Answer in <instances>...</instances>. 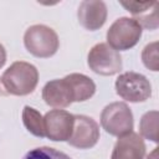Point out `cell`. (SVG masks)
<instances>
[{"label":"cell","mask_w":159,"mask_h":159,"mask_svg":"<svg viewBox=\"0 0 159 159\" xmlns=\"http://www.w3.org/2000/svg\"><path fill=\"white\" fill-rule=\"evenodd\" d=\"M39 82L37 68L25 61L14 62L1 76V83L7 94L26 96L34 92Z\"/></svg>","instance_id":"cell-1"},{"label":"cell","mask_w":159,"mask_h":159,"mask_svg":"<svg viewBox=\"0 0 159 159\" xmlns=\"http://www.w3.org/2000/svg\"><path fill=\"white\" fill-rule=\"evenodd\" d=\"M24 45L35 57L48 58L57 52L60 40L53 29L46 25H32L25 31Z\"/></svg>","instance_id":"cell-2"},{"label":"cell","mask_w":159,"mask_h":159,"mask_svg":"<svg viewBox=\"0 0 159 159\" xmlns=\"http://www.w3.org/2000/svg\"><path fill=\"white\" fill-rule=\"evenodd\" d=\"M101 125L111 135L123 137L133 132V113L124 102H113L101 113Z\"/></svg>","instance_id":"cell-3"},{"label":"cell","mask_w":159,"mask_h":159,"mask_svg":"<svg viewBox=\"0 0 159 159\" xmlns=\"http://www.w3.org/2000/svg\"><path fill=\"white\" fill-rule=\"evenodd\" d=\"M142 26L130 17L117 19L107 31L108 45L116 51H125L134 47L142 37Z\"/></svg>","instance_id":"cell-4"},{"label":"cell","mask_w":159,"mask_h":159,"mask_svg":"<svg viewBox=\"0 0 159 159\" xmlns=\"http://www.w3.org/2000/svg\"><path fill=\"white\" fill-rule=\"evenodd\" d=\"M117 94L128 102H144L152 96L149 80L137 72H124L118 76L114 83Z\"/></svg>","instance_id":"cell-5"},{"label":"cell","mask_w":159,"mask_h":159,"mask_svg":"<svg viewBox=\"0 0 159 159\" xmlns=\"http://www.w3.org/2000/svg\"><path fill=\"white\" fill-rule=\"evenodd\" d=\"M87 63L94 73L101 76H113L122 70V57L119 52L106 42H99L89 50Z\"/></svg>","instance_id":"cell-6"},{"label":"cell","mask_w":159,"mask_h":159,"mask_svg":"<svg viewBox=\"0 0 159 159\" xmlns=\"http://www.w3.org/2000/svg\"><path fill=\"white\" fill-rule=\"evenodd\" d=\"M75 124V116L63 109H51L43 116L45 137L53 142L68 140Z\"/></svg>","instance_id":"cell-7"},{"label":"cell","mask_w":159,"mask_h":159,"mask_svg":"<svg viewBox=\"0 0 159 159\" xmlns=\"http://www.w3.org/2000/svg\"><path fill=\"white\" fill-rule=\"evenodd\" d=\"M99 139V125L98 123L87 116H75L73 130L67 140L71 147L78 149H89L97 144Z\"/></svg>","instance_id":"cell-8"},{"label":"cell","mask_w":159,"mask_h":159,"mask_svg":"<svg viewBox=\"0 0 159 159\" xmlns=\"http://www.w3.org/2000/svg\"><path fill=\"white\" fill-rule=\"evenodd\" d=\"M107 5L99 0H84L80 4L77 17L82 27L89 31L101 29L107 20Z\"/></svg>","instance_id":"cell-9"},{"label":"cell","mask_w":159,"mask_h":159,"mask_svg":"<svg viewBox=\"0 0 159 159\" xmlns=\"http://www.w3.org/2000/svg\"><path fill=\"white\" fill-rule=\"evenodd\" d=\"M42 99L53 108H66L73 103V92L66 77L47 82L42 88Z\"/></svg>","instance_id":"cell-10"},{"label":"cell","mask_w":159,"mask_h":159,"mask_svg":"<svg viewBox=\"0 0 159 159\" xmlns=\"http://www.w3.org/2000/svg\"><path fill=\"white\" fill-rule=\"evenodd\" d=\"M120 5L135 16L134 20L142 29L155 30L158 27V1H120Z\"/></svg>","instance_id":"cell-11"},{"label":"cell","mask_w":159,"mask_h":159,"mask_svg":"<svg viewBox=\"0 0 159 159\" xmlns=\"http://www.w3.org/2000/svg\"><path fill=\"white\" fill-rule=\"evenodd\" d=\"M145 144L143 138L134 132L119 137L114 144L111 159H144Z\"/></svg>","instance_id":"cell-12"},{"label":"cell","mask_w":159,"mask_h":159,"mask_svg":"<svg viewBox=\"0 0 159 159\" xmlns=\"http://www.w3.org/2000/svg\"><path fill=\"white\" fill-rule=\"evenodd\" d=\"M66 80L72 88L75 102H84L89 99L96 92V83L86 75L70 73L66 76Z\"/></svg>","instance_id":"cell-13"},{"label":"cell","mask_w":159,"mask_h":159,"mask_svg":"<svg viewBox=\"0 0 159 159\" xmlns=\"http://www.w3.org/2000/svg\"><path fill=\"white\" fill-rule=\"evenodd\" d=\"M22 122L25 128L34 134L35 137L39 138H43L45 137V127H43V117L41 116V113L30 107V106H25L22 109Z\"/></svg>","instance_id":"cell-14"},{"label":"cell","mask_w":159,"mask_h":159,"mask_svg":"<svg viewBox=\"0 0 159 159\" xmlns=\"http://www.w3.org/2000/svg\"><path fill=\"white\" fill-rule=\"evenodd\" d=\"M139 132L145 139L158 142V112L150 111L143 114L139 123Z\"/></svg>","instance_id":"cell-15"},{"label":"cell","mask_w":159,"mask_h":159,"mask_svg":"<svg viewBox=\"0 0 159 159\" xmlns=\"http://www.w3.org/2000/svg\"><path fill=\"white\" fill-rule=\"evenodd\" d=\"M22 159H71L63 152H60L50 147H40L27 152Z\"/></svg>","instance_id":"cell-16"},{"label":"cell","mask_w":159,"mask_h":159,"mask_svg":"<svg viewBox=\"0 0 159 159\" xmlns=\"http://www.w3.org/2000/svg\"><path fill=\"white\" fill-rule=\"evenodd\" d=\"M142 61L144 66L152 71H158L159 60H158V42L154 41L147 45L142 52Z\"/></svg>","instance_id":"cell-17"},{"label":"cell","mask_w":159,"mask_h":159,"mask_svg":"<svg viewBox=\"0 0 159 159\" xmlns=\"http://www.w3.org/2000/svg\"><path fill=\"white\" fill-rule=\"evenodd\" d=\"M5 62H6V51H5V47L0 43V68L4 67Z\"/></svg>","instance_id":"cell-18"},{"label":"cell","mask_w":159,"mask_h":159,"mask_svg":"<svg viewBox=\"0 0 159 159\" xmlns=\"http://www.w3.org/2000/svg\"><path fill=\"white\" fill-rule=\"evenodd\" d=\"M7 93H6V91H5V88H4V86H2V83H1V78H0V96H6Z\"/></svg>","instance_id":"cell-19"},{"label":"cell","mask_w":159,"mask_h":159,"mask_svg":"<svg viewBox=\"0 0 159 159\" xmlns=\"http://www.w3.org/2000/svg\"><path fill=\"white\" fill-rule=\"evenodd\" d=\"M157 149H158V148H155V149H154V152L150 154V157H148V159H157V152H158Z\"/></svg>","instance_id":"cell-20"}]
</instances>
